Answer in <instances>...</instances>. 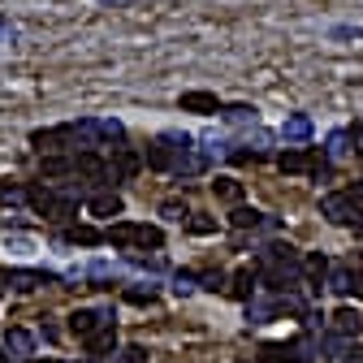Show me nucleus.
Instances as JSON below:
<instances>
[{
	"mask_svg": "<svg viewBox=\"0 0 363 363\" xmlns=\"http://www.w3.org/2000/svg\"><path fill=\"white\" fill-rule=\"evenodd\" d=\"M359 329H363V315H359L354 307H337V311H333V329H329V333H337V337H359Z\"/></svg>",
	"mask_w": 363,
	"mask_h": 363,
	"instance_id": "obj_17",
	"label": "nucleus"
},
{
	"mask_svg": "<svg viewBox=\"0 0 363 363\" xmlns=\"http://www.w3.org/2000/svg\"><path fill=\"white\" fill-rule=\"evenodd\" d=\"M337 363H363V346H359V342H350V346H346V354H342Z\"/></svg>",
	"mask_w": 363,
	"mask_h": 363,
	"instance_id": "obj_35",
	"label": "nucleus"
},
{
	"mask_svg": "<svg viewBox=\"0 0 363 363\" xmlns=\"http://www.w3.org/2000/svg\"><path fill=\"white\" fill-rule=\"evenodd\" d=\"M199 286L216 294V290H230V277H225V272H199Z\"/></svg>",
	"mask_w": 363,
	"mask_h": 363,
	"instance_id": "obj_31",
	"label": "nucleus"
},
{
	"mask_svg": "<svg viewBox=\"0 0 363 363\" xmlns=\"http://www.w3.org/2000/svg\"><path fill=\"white\" fill-rule=\"evenodd\" d=\"M100 5H113V9H121V5H134V0H100Z\"/></svg>",
	"mask_w": 363,
	"mask_h": 363,
	"instance_id": "obj_40",
	"label": "nucleus"
},
{
	"mask_svg": "<svg viewBox=\"0 0 363 363\" xmlns=\"http://www.w3.org/2000/svg\"><path fill=\"white\" fill-rule=\"evenodd\" d=\"M69 242H78V247H96V242H104V234H100V230H86V225H78V230H69Z\"/></svg>",
	"mask_w": 363,
	"mask_h": 363,
	"instance_id": "obj_28",
	"label": "nucleus"
},
{
	"mask_svg": "<svg viewBox=\"0 0 363 363\" xmlns=\"http://www.w3.org/2000/svg\"><path fill=\"white\" fill-rule=\"evenodd\" d=\"M30 143H35L39 152H43V147H48V152H52V147H78V130H74V121H69V125H52V130H35Z\"/></svg>",
	"mask_w": 363,
	"mask_h": 363,
	"instance_id": "obj_8",
	"label": "nucleus"
},
{
	"mask_svg": "<svg viewBox=\"0 0 363 363\" xmlns=\"http://www.w3.org/2000/svg\"><path fill=\"white\" fill-rule=\"evenodd\" d=\"M0 363H9V359H5V350H0Z\"/></svg>",
	"mask_w": 363,
	"mask_h": 363,
	"instance_id": "obj_43",
	"label": "nucleus"
},
{
	"mask_svg": "<svg viewBox=\"0 0 363 363\" xmlns=\"http://www.w3.org/2000/svg\"><path fill=\"white\" fill-rule=\"evenodd\" d=\"M277 169L281 173H315V177H333V169H329V160L320 156V147H286L281 156H277Z\"/></svg>",
	"mask_w": 363,
	"mask_h": 363,
	"instance_id": "obj_3",
	"label": "nucleus"
},
{
	"mask_svg": "<svg viewBox=\"0 0 363 363\" xmlns=\"http://www.w3.org/2000/svg\"><path fill=\"white\" fill-rule=\"evenodd\" d=\"M255 281H259V272H255V268H238L234 277H230V294H234V298H242V303H251Z\"/></svg>",
	"mask_w": 363,
	"mask_h": 363,
	"instance_id": "obj_20",
	"label": "nucleus"
},
{
	"mask_svg": "<svg viewBox=\"0 0 363 363\" xmlns=\"http://www.w3.org/2000/svg\"><path fill=\"white\" fill-rule=\"evenodd\" d=\"M354 234H359V238H363V216H359V220H354Z\"/></svg>",
	"mask_w": 363,
	"mask_h": 363,
	"instance_id": "obj_41",
	"label": "nucleus"
},
{
	"mask_svg": "<svg viewBox=\"0 0 363 363\" xmlns=\"http://www.w3.org/2000/svg\"><path fill=\"white\" fill-rule=\"evenodd\" d=\"M26 203H30L43 220H57V225H65V220L78 216V199H74V195H52V191H43V186H30V191H26Z\"/></svg>",
	"mask_w": 363,
	"mask_h": 363,
	"instance_id": "obj_2",
	"label": "nucleus"
},
{
	"mask_svg": "<svg viewBox=\"0 0 363 363\" xmlns=\"http://www.w3.org/2000/svg\"><path fill=\"white\" fill-rule=\"evenodd\" d=\"M212 191H216L220 199H230V203H238V199H242V186H238L234 177H216V182H212Z\"/></svg>",
	"mask_w": 363,
	"mask_h": 363,
	"instance_id": "obj_27",
	"label": "nucleus"
},
{
	"mask_svg": "<svg viewBox=\"0 0 363 363\" xmlns=\"http://www.w3.org/2000/svg\"><path fill=\"white\" fill-rule=\"evenodd\" d=\"M281 315V294L277 298H251L247 303V320L251 325H268V320H277Z\"/></svg>",
	"mask_w": 363,
	"mask_h": 363,
	"instance_id": "obj_16",
	"label": "nucleus"
},
{
	"mask_svg": "<svg viewBox=\"0 0 363 363\" xmlns=\"http://www.w3.org/2000/svg\"><path fill=\"white\" fill-rule=\"evenodd\" d=\"M160 216H169V220H186L191 208L182 203V199H164V203H160Z\"/></svg>",
	"mask_w": 363,
	"mask_h": 363,
	"instance_id": "obj_30",
	"label": "nucleus"
},
{
	"mask_svg": "<svg viewBox=\"0 0 363 363\" xmlns=\"http://www.w3.org/2000/svg\"><path fill=\"white\" fill-rule=\"evenodd\" d=\"M104 325H117V311L113 307H78L74 315H69V333L74 337H91L96 329H104Z\"/></svg>",
	"mask_w": 363,
	"mask_h": 363,
	"instance_id": "obj_6",
	"label": "nucleus"
},
{
	"mask_svg": "<svg viewBox=\"0 0 363 363\" xmlns=\"http://www.w3.org/2000/svg\"><path fill=\"white\" fill-rule=\"evenodd\" d=\"M325 281H329V255H325V251H311V255L303 259V286H307L311 294H320Z\"/></svg>",
	"mask_w": 363,
	"mask_h": 363,
	"instance_id": "obj_9",
	"label": "nucleus"
},
{
	"mask_svg": "<svg viewBox=\"0 0 363 363\" xmlns=\"http://www.w3.org/2000/svg\"><path fill=\"white\" fill-rule=\"evenodd\" d=\"M281 134H286V143H307L311 139V117L307 113H294L281 121Z\"/></svg>",
	"mask_w": 363,
	"mask_h": 363,
	"instance_id": "obj_19",
	"label": "nucleus"
},
{
	"mask_svg": "<svg viewBox=\"0 0 363 363\" xmlns=\"http://www.w3.org/2000/svg\"><path fill=\"white\" fill-rule=\"evenodd\" d=\"M220 117L230 125H247V121H255V108L251 104H230V108H220Z\"/></svg>",
	"mask_w": 363,
	"mask_h": 363,
	"instance_id": "obj_25",
	"label": "nucleus"
},
{
	"mask_svg": "<svg viewBox=\"0 0 363 363\" xmlns=\"http://www.w3.org/2000/svg\"><path fill=\"white\" fill-rule=\"evenodd\" d=\"M74 130H78V143H86V147L121 143V134H125V125L117 117H86V121H74Z\"/></svg>",
	"mask_w": 363,
	"mask_h": 363,
	"instance_id": "obj_4",
	"label": "nucleus"
},
{
	"mask_svg": "<svg viewBox=\"0 0 363 363\" xmlns=\"http://www.w3.org/2000/svg\"><path fill=\"white\" fill-rule=\"evenodd\" d=\"M57 272H43V268H5V286L9 290H39V286H52Z\"/></svg>",
	"mask_w": 363,
	"mask_h": 363,
	"instance_id": "obj_7",
	"label": "nucleus"
},
{
	"mask_svg": "<svg viewBox=\"0 0 363 363\" xmlns=\"http://www.w3.org/2000/svg\"><path fill=\"white\" fill-rule=\"evenodd\" d=\"M350 139H354V130H333L325 152H329V156H346V152H350Z\"/></svg>",
	"mask_w": 363,
	"mask_h": 363,
	"instance_id": "obj_26",
	"label": "nucleus"
},
{
	"mask_svg": "<svg viewBox=\"0 0 363 363\" xmlns=\"http://www.w3.org/2000/svg\"><path fill=\"white\" fill-rule=\"evenodd\" d=\"M39 173H43V177H61V173H74V156H43Z\"/></svg>",
	"mask_w": 363,
	"mask_h": 363,
	"instance_id": "obj_24",
	"label": "nucleus"
},
{
	"mask_svg": "<svg viewBox=\"0 0 363 363\" xmlns=\"http://www.w3.org/2000/svg\"><path fill=\"white\" fill-rule=\"evenodd\" d=\"M333 294H354V268H329V281H325Z\"/></svg>",
	"mask_w": 363,
	"mask_h": 363,
	"instance_id": "obj_22",
	"label": "nucleus"
},
{
	"mask_svg": "<svg viewBox=\"0 0 363 363\" xmlns=\"http://www.w3.org/2000/svg\"><path fill=\"white\" fill-rule=\"evenodd\" d=\"M333 39H363L359 26H333Z\"/></svg>",
	"mask_w": 363,
	"mask_h": 363,
	"instance_id": "obj_38",
	"label": "nucleus"
},
{
	"mask_svg": "<svg viewBox=\"0 0 363 363\" xmlns=\"http://www.w3.org/2000/svg\"><path fill=\"white\" fill-rule=\"evenodd\" d=\"M121 363H147V346H125L121 350Z\"/></svg>",
	"mask_w": 363,
	"mask_h": 363,
	"instance_id": "obj_34",
	"label": "nucleus"
},
{
	"mask_svg": "<svg viewBox=\"0 0 363 363\" xmlns=\"http://www.w3.org/2000/svg\"><path fill=\"white\" fill-rule=\"evenodd\" d=\"M191 230H195V234H212V230H216V220H208V216H195V220H191Z\"/></svg>",
	"mask_w": 363,
	"mask_h": 363,
	"instance_id": "obj_37",
	"label": "nucleus"
},
{
	"mask_svg": "<svg viewBox=\"0 0 363 363\" xmlns=\"http://www.w3.org/2000/svg\"><path fill=\"white\" fill-rule=\"evenodd\" d=\"M264 264H303V255H298L290 242H268V247L255 255V268H264Z\"/></svg>",
	"mask_w": 363,
	"mask_h": 363,
	"instance_id": "obj_14",
	"label": "nucleus"
},
{
	"mask_svg": "<svg viewBox=\"0 0 363 363\" xmlns=\"http://www.w3.org/2000/svg\"><path fill=\"white\" fill-rule=\"evenodd\" d=\"M320 216L333 220V225H354V220L363 216V203H359L350 191H329V195L320 199Z\"/></svg>",
	"mask_w": 363,
	"mask_h": 363,
	"instance_id": "obj_5",
	"label": "nucleus"
},
{
	"mask_svg": "<svg viewBox=\"0 0 363 363\" xmlns=\"http://www.w3.org/2000/svg\"><path fill=\"white\" fill-rule=\"evenodd\" d=\"M13 35H18L13 22H9V18H0V43H13Z\"/></svg>",
	"mask_w": 363,
	"mask_h": 363,
	"instance_id": "obj_39",
	"label": "nucleus"
},
{
	"mask_svg": "<svg viewBox=\"0 0 363 363\" xmlns=\"http://www.w3.org/2000/svg\"><path fill=\"white\" fill-rule=\"evenodd\" d=\"M86 212L91 216H121V195H96V199H86Z\"/></svg>",
	"mask_w": 363,
	"mask_h": 363,
	"instance_id": "obj_23",
	"label": "nucleus"
},
{
	"mask_svg": "<svg viewBox=\"0 0 363 363\" xmlns=\"http://www.w3.org/2000/svg\"><path fill=\"white\" fill-rule=\"evenodd\" d=\"M5 354H9V359H30V354H35V333L9 329V333H5Z\"/></svg>",
	"mask_w": 363,
	"mask_h": 363,
	"instance_id": "obj_18",
	"label": "nucleus"
},
{
	"mask_svg": "<svg viewBox=\"0 0 363 363\" xmlns=\"http://www.w3.org/2000/svg\"><path fill=\"white\" fill-rule=\"evenodd\" d=\"M125 298H130L134 307H152V303H156V290H143V286H134V290H125Z\"/></svg>",
	"mask_w": 363,
	"mask_h": 363,
	"instance_id": "obj_33",
	"label": "nucleus"
},
{
	"mask_svg": "<svg viewBox=\"0 0 363 363\" xmlns=\"http://www.w3.org/2000/svg\"><path fill=\"white\" fill-rule=\"evenodd\" d=\"M195 290H199V277H195V272H177V277H173V294L186 298V294H195Z\"/></svg>",
	"mask_w": 363,
	"mask_h": 363,
	"instance_id": "obj_29",
	"label": "nucleus"
},
{
	"mask_svg": "<svg viewBox=\"0 0 363 363\" xmlns=\"http://www.w3.org/2000/svg\"><path fill=\"white\" fill-rule=\"evenodd\" d=\"M230 225H234V230H277V220L264 216V212H255V208H234L230 212Z\"/></svg>",
	"mask_w": 363,
	"mask_h": 363,
	"instance_id": "obj_12",
	"label": "nucleus"
},
{
	"mask_svg": "<svg viewBox=\"0 0 363 363\" xmlns=\"http://www.w3.org/2000/svg\"><path fill=\"white\" fill-rule=\"evenodd\" d=\"M177 108H182V113H199V117H212V113H220V100L212 96V91H182Z\"/></svg>",
	"mask_w": 363,
	"mask_h": 363,
	"instance_id": "obj_11",
	"label": "nucleus"
},
{
	"mask_svg": "<svg viewBox=\"0 0 363 363\" xmlns=\"http://www.w3.org/2000/svg\"><path fill=\"white\" fill-rule=\"evenodd\" d=\"M5 290H9V286H5V268H0V294H5Z\"/></svg>",
	"mask_w": 363,
	"mask_h": 363,
	"instance_id": "obj_42",
	"label": "nucleus"
},
{
	"mask_svg": "<svg viewBox=\"0 0 363 363\" xmlns=\"http://www.w3.org/2000/svg\"><path fill=\"white\" fill-rule=\"evenodd\" d=\"M82 346H86V354H91V359H104V354H113V350H117V325H104V329H96V333H91V337L82 342Z\"/></svg>",
	"mask_w": 363,
	"mask_h": 363,
	"instance_id": "obj_13",
	"label": "nucleus"
},
{
	"mask_svg": "<svg viewBox=\"0 0 363 363\" xmlns=\"http://www.w3.org/2000/svg\"><path fill=\"white\" fill-rule=\"evenodd\" d=\"M0 199H5V203H22L26 191H18V186H0Z\"/></svg>",
	"mask_w": 363,
	"mask_h": 363,
	"instance_id": "obj_36",
	"label": "nucleus"
},
{
	"mask_svg": "<svg viewBox=\"0 0 363 363\" xmlns=\"http://www.w3.org/2000/svg\"><path fill=\"white\" fill-rule=\"evenodd\" d=\"M315 354H320V342H315L311 333L286 342V363H315Z\"/></svg>",
	"mask_w": 363,
	"mask_h": 363,
	"instance_id": "obj_15",
	"label": "nucleus"
},
{
	"mask_svg": "<svg viewBox=\"0 0 363 363\" xmlns=\"http://www.w3.org/2000/svg\"><path fill=\"white\" fill-rule=\"evenodd\" d=\"M91 363H104V359H91Z\"/></svg>",
	"mask_w": 363,
	"mask_h": 363,
	"instance_id": "obj_44",
	"label": "nucleus"
},
{
	"mask_svg": "<svg viewBox=\"0 0 363 363\" xmlns=\"http://www.w3.org/2000/svg\"><path fill=\"white\" fill-rule=\"evenodd\" d=\"M259 359H264V363H281V359H286V342H264V346H259Z\"/></svg>",
	"mask_w": 363,
	"mask_h": 363,
	"instance_id": "obj_32",
	"label": "nucleus"
},
{
	"mask_svg": "<svg viewBox=\"0 0 363 363\" xmlns=\"http://www.w3.org/2000/svg\"><path fill=\"white\" fill-rule=\"evenodd\" d=\"M139 169H143V152H134V147H117V152H113V164H108V177H113V182H130Z\"/></svg>",
	"mask_w": 363,
	"mask_h": 363,
	"instance_id": "obj_10",
	"label": "nucleus"
},
{
	"mask_svg": "<svg viewBox=\"0 0 363 363\" xmlns=\"http://www.w3.org/2000/svg\"><path fill=\"white\" fill-rule=\"evenodd\" d=\"M143 164H152L156 173H173V152H169V143H164V139L147 143V152H143Z\"/></svg>",
	"mask_w": 363,
	"mask_h": 363,
	"instance_id": "obj_21",
	"label": "nucleus"
},
{
	"mask_svg": "<svg viewBox=\"0 0 363 363\" xmlns=\"http://www.w3.org/2000/svg\"><path fill=\"white\" fill-rule=\"evenodd\" d=\"M104 242H113L117 251H130V247H139V251H160L164 247V234H160V225H139V220H117L113 230H104Z\"/></svg>",
	"mask_w": 363,
	"mask_h": 363,
	"instance_id": "obj_1",
	"label": "nucleus"
}]
</instances>
